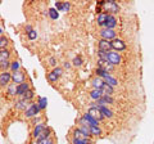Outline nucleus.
<instances>
[{"label":"nucleus","mask_w":154,"mask_h":144,"mask_svg":"<svg viewBox=\"0 0 154 144\" xmlns=\"http://www.w3.org/2000/svg\"><path fill=\"white\" fill-rule=\"evenodd\" d=\"M12 80V74H9V72L4 71L3 74H0V85H8L9 81Z\"/></svg>","instance_id":"0eeeda50"},{"label":"nucleus","mask_w":154,"mask_h":144,"mask_svg":"<svg viewBox=\"0 0 154 144\" xmlns=\"http://www.w3.org/2000/svg\"><path fill=\"white\" fill-rule=\"evenodd\" d=\"M90 116H93L96 121H99V120H102L104 116L102 114V112H100V109H99V107H91L90 109H89V112H88Z\"/></svg>","instance_id":"423d86ee"},{"label":"nucleus","mask_w":154,"mask_h":144,"mask_svg":"<svg viewBox=\"0 0 154 144\" xmlns=\"http://www.w3.org/2000/svg\"><path fill=\"white\" fill-rule=\"evenodd\" d=\"M100 36L103 37V40H112L116 37V32L114 30H109V28H104V30L100 31Z\"/></svg>","instance_id":"7ed1b4c3"},{"label":"nucleus","mask_w":154,"mask_h":144,"mask_svg":"<svg viewBox=\"0 0 154 144\" xmlns=\"http://www.w3.org/2000/svg\"><path fill=\"white\" fill-rule=\"evenodd\" d=\"M57 79H58V76L54 74V72H50V74L48 75V80H49L50 83H55Z\"/></svg>","instance_id":"c756f323"},{"label":"nucleus","mask_w":154,"mask_h":144,"mask_svg":"<svg viewBox=\"0 0 154 144\" xmlns=\"http://www.w3.org/2000/svg\"><path fill=\"white\" fill-rule=\"evenodd\" d=\"M53 72H54V74H55L57 76H60V75H62V72H63V70L59 68V67H57V68H55L54 71H53Z\"/></svg>","instance_id":"e433bc0d"},{"label":"nucleus","mask_w":154,"mask_h":144,"mask_svg":"<svg viewBox=\"0 0 154 144\" xmlns=\"http://www.w3.org/2000/svg\"><path fill=\"white\" fill-rule=\"evenodd\" d=\"M73 144H90L89 140H86V139H73Z\"/></svg>","instance_id":"7c9ffc66"},{"label":"nucleus","mask_w":154,"mask_h":144,"mask_svg":"<svg viewBox=\"0 0 154 144\" xmlns=\"http://www.w3.org/2000/svg\"><path fill=\"white\" fill-rule=\"evenodd\" d=\"M99 109H100V112H102V114L103 116H105V117H112V111L110 109H108L107 107H99Z\"/></svg>","instance_id":"4be33fe9"},{"label":"nucleus","mask_w":154,"mask_h":144,"mask_svg":"<svg viewBox=\"0 0 154 144\" xmlns=\"http://www.w3.org/2000/svg\"><path fill=\"white\" fill-rule=\"evenodd\" d=\"M75 136H76V139H86V136H85V134L80 130V129H77V130H75Z\"/></svg>","instance_id":"bb28decb"},{"label":"nucleus","mask_w":154,"mask_h":144,"mask_svg":"<svg viewBox=\"0 0 154 144\" xmlns=\"http://www.w3.org/2000/svg\"><path fill=\"white\" fill-rule=\"evenodd\" d=\"M80 130H81V131H82V133L85 134V136H86V138H88V136L90 135V129H89L88 126H82V127L80 129Z\"/></svg>","instance_id":"72a5a7b5"},{"label":"nucleus","mask_w":154,"mask_h":144,"mask_svg":"<svg viewBox=\"0 0 154 144\" xmlns=\"http://www.w3.org/2000/svg\"><path fill=\"white\" fill-rule=\"evenodd\" d=\"M107 17H108V14H105V13H100L99 16H98V23H99L100 26L105 25V21H107Z\"/></svg>","instance_id":"412c9836"},{"label":"nucleus","mask_w":154,"mask_h":144,"mask_svg":"<svg viewBox=\"0 0 154 144\" xmlns=\"http://www.w3.org/2000/svg\"><path fill=\"white\" fill-rule=\"evenodd\" d=\"M55 7H57V11L63 12V4H62V3H57V4H55Z\"/></svg>","instance_id":"4c0bfd02"},{"label":"nucleus","mask_w":154,"mask_h":144,"mask_svg":"<svg viewBox=\"0 0 154 144\" xmlns=\"http://www.w3.org/2000/svg\"><path fill=\"white\" fill-rule=\"evenodd\" d=\"M68 9H69V4L68 3H63V11H68Z\"/></svg>","instance_id":"ea45409f"},{"label":"nucleus","mask_w":154,"mask_h":144,"mask_svg":"<svg viewBox=\"0 0 154 144\" xmlns=\"http://www.w3.org/2000/svg\"><path fill=\"white\" fill-rule=\"evenodd\" d=\"M45 130V126L42 124H38L37 126H36V129H35V131H33V136L35 138H38L42 134V131Z\"/></svg>","instance_id":"dca6fc26"},{"label":"nucleus","mask_w":154,"mask_h":144,"mask_svg":"<svg viewBox=\"0 0 154 144\" xmlns=\"http://www.w3.org/2000/svg\"><path fill=\"white\" fill-rule=\"evenodd\" d=\"M104 79H105V84H108V85H110V86H116V85H117V81H116V79H113L109 74L105 76Z\"/></svg>","instance_id":"aec40b11"},{"label":"nucleus","mask_w":154,"mask_h":144,"mask_svg":"<svg viewBox=\"0 0 154 144\" xmlns=\"http://www.w3.org/2000/svg\"><path fill=\"white\" fill-rule=\"evenodd\" d=\"M84 118H85V121L88 122L89 126H98V121H96V120L93 116H90L89 113H86L85 116H84Z\"/></svg>","instance_id":"ddd939ff"},{"label":"nucleus","mask_w":154,"mask_h":144,"mask_svg":"<svg viewBox=\"0 0 154 144\" xmlns=\"http://www.w3.org/2000/svg\"><path fill=\"white\" fill-rule=\"evenodd\" d=\"M46 104H48V99L46 98H40V99H38L37 105H38V108H40V109H44L46 107Z\"/></svg>","instance_id":"393cba45"},{"label":"nucleus","mask_w":154,"mask_h":144,"mask_svg":"<svg viewBox=\"0 0 154 144\" xmlns=\"http://www.w3.org/2000/svg\"><path fill=\"white\" fill-rule=\"evenodd\" d=\"M38 111H40V108H38V105L37 103H32L30 107L27 108V111H26V116L27 117H33V116H36V114L38 113Z\"/></svg>","instance_id":"39448f33"},{"label":"nucleus","mask_w":154,"mask_h":144,"mask_svg":"<svg viewBox=\"0 0 154 144\" xmlns=\"http://www.w3.org/2000/svg\"><path fill=\"white\" fill-rule=\"evenodd\" d=\"M33 95H35V94H33L32 90H28V92H26V94L22 97V99H25V100H27V102H28V100H31L33 98Z\"/></svg>","instance_id":"a878e982"},{"label":"nucleus","mask_w":154,"mask_h":144,"mask_svg":"<svg viewBox=\"0 0 154 144\" xmlns=\"http://www.w3.org/2000/svg\"><path fill=\"white\" fill-rule=\"evenodd\" d=\"M27 35H28V39H30V40H35L36 37H37V32H36L35 30H32V31L28 32Z\"/></svg>","instance_id":"473e14b6"},{"label":"nucleus","mask_w":154,"mask_h":144,"mask_svg":"<svg viewBox=\"0 0 154 144\" xmlns=\"http://www.w3.org/2000/svg\"><path fill=\"white\" fill-rule=\"evenodd\" d=\"M17 84H11L8 86V94L11 95H17Z\"/></svg>","instance_id":"5701e85b"},{"label":"nucleus","mask_w":154,"mask_h":144,"mask_svg":"<svg viewBox=\"0 0 154 144\" xmlns=\"http://www.w3.org/2000/svg\"><path fill=\"white\" fill-rule=\"evenodd\" d=\"M26 30L30 32V31H32V28H31V26H26Z\"/></svg>","instance_id":"37998d69"},{"label":"nucleus","mask_w":154,"mask_h":144,"mask_svg":"<svg viewBox=\"0 0 154 144\" xmlns=\"http://www.w3.org/2000/svg\"><path fill=\"white\" fill-rule=\"evenodd\" d=\"M90 97L93 98V99H96V100H99L100 98L103 97V92H102V90H98V89H94L93 92L90 93Z\"/></svg>","instance_id":"f3484780"},{"label":"nucleus","mask_w":154,"mask_h":144,"mask_svg":"<svg viewBox=\"0 0 154 144\" xmlns=\"http://www.w3.org/2000/svg\"><path fill=\"white\" fill-rule=\"evenodd\" d=\"M108 62L110 64H118L121 62V57H119L118 53L108 52Z\"/></svg>","instance_id":"20e7f679"},{"label":"nucleus","mask_w":154,"mask_h":144,"mask_svg":"<svg viewBox=\"0 0 154 144\" xmlns=\"http://www.w3.org/2000/svg\"><path fill=\"white\" fill-rule=\"evenodd\" d=\"M38 144H53V143H51L50 139H46V140H42L41 143H38Z\"/></svg>","instance_id":"a19ab883"},{"label":"nucleus","mask_w":154,"mask_h":144,"mask_svg":"<svg viewBox=\"0 0 154 144\" xmlns=\"http://www.w3.org/2000/svg\"><path fill=\"white\" fill-rule=\"evenodd\" d=\"M102 92H103V95H110L113 93V86H110L108 84H104V86L102 88Z\"/></svg>","instance_id":"a211bd4d"},{"label":"nucleus","mask_w":154,"mask_h":144,"mask_svg":"<svg viewBox=\"0 0 154 144\" xmlns=\"http://www.w3.org/2000/svg\"><path fill=\"white\" fill-rule=\"evenodd\" d=\"M100 5L103 7L104 12H110V13L118 12V5L114 2H100Z\"/></svg>","instance_id":"f257e3e1"},{"label":"nucleus","mask_w":154,"mask_h":144,"mask_svg":"<svg viewBox=\"0 0 154 144\" xmlns=\"http://www.w3.org/2000/svg\"><path fill=\"white\" fill-rule=\"evenodd\" d=\"M112 103H113V99L110 98V95H103V97L98 100L99 107H105V104H112Z\"/></svg>","instance_id":"9b49d317"},{"label":"nucleus","mask_w":154,"mask_h":144,"mask_svg":"<svg viewBox=\"0 0 154 144\" xmlns=\"http://www.w3.org/2000/svg\"><path fill=\"white\" fill-rule=\"evenodd\" d=\"M12 80L14 84H23L25 83V74L22 71H17V72H13L12 74Z\"/></svg>","instance_id":"f03ea898"},{"label":"nucleus","mask_w":154,"mask_h":144,"mask_svg":"<svg viewBox=\"0 0 154 144\" xmlns=\"http://www.w3.org/2000/svg\"><path fill=\"white\" fill-rule=\"evenodd\" d=\"M49 16H50L51 20H57L59 14H58V11H57V9H50V11H49Z\"/></svg>","instance_id":"c85d7f7f"},{"label":"nucleus","mask_w":154,"mask_h":144,"mask_svg":"<svg viewBox=\"0 0 154 144\" xmlns=\"http://www.w3.org/2000/svg\"><path fill=\"white\" fill-rule=\"evenodd\" d=\"M104 81L102 80V79H100V77H98V79H94L93 80V85H94V88L95 89H98V90H102V88H103V86H104Z\"/></svg>","instance_id":"2eb2a0df"},{"label":"nucleus","mask_w":154,"mask_h":144,"mask_svg":"<svg viewBox=\"0 0 154 144\" xmlns=\"http://www.w3.org/2000/svg\"><path fill=\"white\" fill-rule=\"evenodd\" d=\"M9 55H11V53H9L7 49H2V50H0V64L8 61Z\"/></svg>","instance_id":"4468645a"},{"label":"nucleus","mask_w":154,"mask_h":144,"mask_svg":"<svg viewBox=\"0 0 154 144\" xmlns=\"http://www.w3.org/2000/svg\"><path fill=\"white\" fill-rule=\"evenodd\" d=\"M112 42V48L116 50H125L126 49V45H125V42L122 40H119V39H114L113 41H110Z\"/></svg>","instance_id":"9d476101"},{"label":"nucleus","mask_w":154,"mask_h":144,"mask_svg":"<svg viewBox=\"0 0 154 144\" xmlns=\"http://www.w3.org/2000/svg\"><path fill=\"white\" fill-rule=\"evenodd\" d=\"M50 64L51 66H55L57 63H55V58H50Z\"/></svg>","instance_id":"79ce46f5"},{"label":"nucleus","mask_w":154,"mask_h":144,"mask_svg":"<svg viewBox=\"0 0 154 144\" xmlns=\"http://www.w3.org/2000/svg\"><path fill=\"white\" fill-rule=\"evenodd\" d=\"M19 67H21V64H19V62H17V61H14L13 63L11 64V68H12V71H13V72L19 71Z\"/></svg>","instance_id":"cd10ccee"},{"label":"nucleus","mask_w":154,"mask_h":144,"mask_svg":"<svg viewBox=\"0 0 154 144\" xmlns=\"http://www.w3.org/2000/svg\"><path fill=\"white\" fill-rule=\"evenodd\" d=\"M64 67L66 68H69V63H64Z\"/></svg>","instance_id":"c03bdc74"},{"label":"nucleus","mask_w":154,"mask_h":144,"mask_svg":"<svg viewBox=\"0 0 154 144\" xmlns=\"http://www.w3.org/2000/svg\"><path fill=\"white\" fill-rule=\"evenodd\" d=\"M96 74H98L100 77H105V76L108 75V71H105L103 68H98V70H96Z\"/></svg>","instance_id":"2f4dec72"},{"label":"nucleus","mask_w":154,"mask_h":144,"mask_svg":"<svg viewBox=\"0 0 154 144\" xmlns=\"http://www.w3.org/2000/svg\"><path fill=\"white\" fill-rule=\"evenodd\" d=\"M16 107H17V109H25V111H27V100H25V99H21L19 102H17V104H16Z\"/></svg>","instance_id":"6ab92c4d"},{"label":"nucleus","mask_w":154,"mask_h":144,"mask_svg":"<svg viewBox=\"0 0 154 144\" xmlns=\"http://www.w3.org/2000/svg\"><path fill=\"white\" fill-rule=\"evenodd\" d=\"M8 44V39L5 36H2L0 37V48H3V46H5Z\"/></svg>","instance_id":"f704fd0d"},{"label":"nucleus","mask_w":154,"mask_h":144,"mask_svg":"<svg viewBox=\"0 0 154 144\" xmlns=\"http://www.w3.org/2000/svg\"><path fill=\"white\" fill-rule=\"evenodd\" d=\"M0 67H2L3 70H7L8 67H9V61H7V62H4V63H2V64H0Z\"/></svg>","instance_id":"58836bf2"},{"label":"nucleus","mask_w":154,"mask_h":144,"mask_svg":"<svg viewBox=\"0 0 154 144\" xmlns=\"http://www.w3.org/2000/svg\"><path fill=\"white\" fill-rule=\"evenodd\" d=\"M30 90V86H28V84L27 83H23V84H21V85H18V88H17V95H25L26 94V92H28Z\"/></svg>","instance_id":"f8f14e48"},{"label":"nucleus","mask_w":154,"mask_h":144,"mask_svg":"<svg viewBox=\"0 0 154 144\" xmlns=\"http://www.w3.org/2000/svg\"><path fill=\"white\" fill-rule=\"evenodd\" d=\"M90 134H93V135H100L102 134V130L98 127V126H90Z\"/></svg>","instance_id":"b1692460"},{"label":"nucleus","mask_w":154,"mask_h":144,"mask_svg":"<svg viewBox=\"0 0 154 144\" xmlns=\"http://www.w3.org/2000/svg\"><path fill=\"white\" fill-rule=\"evenodd\" d=\"M105 28H109V30H113V28L117 26V20L113 17V16H110V14H108V17H107V21H105Z\"/></svg>","instance_id":"6e6552de"},{"label":"nucleus","mask_w":154,"mask_h":144,"mask_svg":"<svg viewBox=\"0 0 154 144\" xmlns=\"http://www.w3.org/2000/svg\"><path fill=\"white\" fill-rule=\"evenodd\" d=\"M112 49V42L108 40H100L99 41V50L102 52H110Z\"/></svg>","instance_id":"1a4fd4ad"},{"label":"nucleus","mask_w":154,"mask_h":144,"mask_svg":"<svg viewBox=\"0 0 154 144\" xmlns=\"http://www.w3.org/2000/svg\"><path fill=\"white\" fill-rule=\"evenodd\" d=\"M81 62H82V61H81V57H76V58L73 59V64L75 66H80Z\"/></svg>","instance_id":"c9c22d12"}]
</instances>
